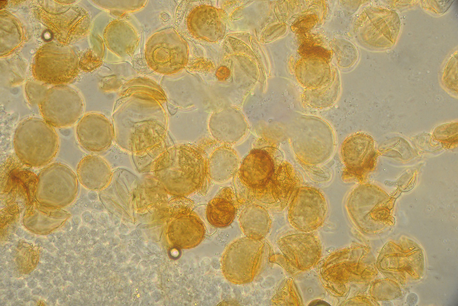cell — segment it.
Returning a JSON list of instances; mask_svg holds the SVG:
<instances>
[{"instance_id": "cell-1", "label": "cell", "mask_w": 458, "mask_h": 306, "mask_svg": "<svg viewBox=\"0 0 458 306\" xmlns=\"http://www.w3.org/2000/svg\"><path fill=\"white\" fill-rule=\"evenodd\" d=\"M205 152L191 145H177L163 151L151 172L168 194L184 196L205 190L209 179Z\"/></svg>"}, {"instance_id": "cell-2", "label": "cell", "mask_w": 458, "mask_h": 306, "mask_svg": "<svg viewBox=\"0 0 458 306\" xmlns=\"http://www.w3.org/2000/svg\"><path fill=\"white\" fill-rule=\"evenodd\" d=\"M160 106L148 110L120 108L115 111L112 123L117 144L135 155H143L161 145L167 120Z\"/></svg>"}, {"instance_id": "cell-3", "label": "cell", "mask_w": 458, "mask_h": 306, "mask_svg": "<svg viewBox=\"0 0 458 306\" xmlns=\"http://www.w3.org/2000/svg\"><path fill=\"white\" fill-rule=\"evenodd\" d=\"M289 142L297 159L310 167L328 161L336 146L331 126L323 119L314 116H301L293 122Z\"/></svg>"}, {"instance_id": "cell-4", "label": "cell", "mask_w": 458, "mask_h": 306, "mask_svg": "<svg viewBox=\"0 0 458 306\" xmlns=\"http://www.w3.org/2000/svg\"><path fill=\"white\" fill-rule=\"evenodd\" d=\"M16 156L25 165L41 168L51 164L59 148L55 128L43 119L29 118L16 127L13 137Z\"/></svg>"}, {"instance_id": "cell-5", "label": "cell", "mask_w": 458, "mask_h": 306, "mask_svg": "<svg viewBox=\"0 0 458 306\" xmlns=\"http://www.w3.org/2000/svg\"><path fill=\"white\" fill-rule=\"evenodd\" d=\"M368 250L353 246L337 250L326 257L319 274L322 284L334 296L342 297L353 282L367 281L372 275Z\"/></svg>"}, {"instance_id": "cell-6", "label": "cell", "mask_w": 458, "mask_h": 306, "mask_svg": "<svg viewBox=\"0 0 458 306\" xmlns=\"http://www.w3.org/2000/svg\"><path fill=\"white\" fill-rule=\"evenodd\" d=\"M264 246L262 240L247 237L232 242L221 259V270L225 279L238 285L252 282L260 270Z\"/></svg>"}, {"instance_id": "cell-7", "label": "cell", "mask_w": 458, "mask_h": 306, "mask_svg": "<svg viewBox=\"0 0 458 306\" xmlns=\"http://www.w3.org/2000/svg\"><path fill=\"white\" fill-rule=\"evenodd\" d=\"M188 56L186 41L173 29L155 32L145 45L147 64L160 74H171L182 70L187 63Z\"/></svg>"}, {"instance_id": "cell-8", "label": "cell", "mask_w": 458, "mask_h": 306, "mask_svg": "<svg viewBox=\"0 0 458 306\" xmlns=\"http://www.w3.org/2000/svg\"><path fill=\"white\" fill-rule=\"evenodd\" d=\"M78 189L79 181L73 169L65 164L53 162L37 175L34 192L40 203L57 207L74 201Z\"/></svg>"}, {"instance_id": "cell-9", "label": "cell", "mask_w": 458, "mask_h": 306, "mask_svg": "<svg viewBox=\"0 0 458 306\" xmlns=\"http://www.w3.org/2000/svg\"><path fill=\"white\" fill-rule=\"evenodd\" d=\"M340 155L344 166L342 180L362 183L374 170L378 152L373 137L367 133L358 132L343 141Z\"/></svg>"}, {"instance_id": "cell-10", "label": "cell", "mask_w": 458, "mask_h": 306, "mask_svg": "<svg viewBox=\"0 0 458 306\" xmlns=\"http://www.w3.org/2000/svg\"><path fill=\"white\" fill-rule=\"evenodd\" d=\"M357 33L367 47L384 50L396 43L401 28L398 13L380 7L367 8L358 22Z\"/></svg>"}, {"instance_id": "cell-11", "label": "cell", "mask_w": 458, "mask_h": 306, "mask_svg": "<svg viewBox=\"0 0 458 306\" xmlns=\"http://www.w3.org/2000/svg\"><path fill=\"white\" fill-rule=\"evenodd\" d=\"M327 211V200L320 190L313 187L300 186L289 203L287 218L296 229L310 233L323 225Z\"/></svg>"}, {"instance_id": "cell-12", "label": "cell", "mask_w": 458, "mask_h": 306, "mask_svg": "<svg viewBox=\"0 0 458 306\" xmlns=\"http://www.w3.org/2000/svg\"><path fill=\"white\" fill-rule=\"evenodd\" d=\"M392 200L384 190L371 184H361L353 188L346 200L349 216L356 227L364 233L372 230V221L378 211H390Z\"/></svg>"}, {"instance_id": "cell-13", "label": "cell", "mask_w": 458, "mask_h": 306, "mask_svg": "<svg viewBox=\"0 0 458 306\" xmlns=\"http://www.w3.org/2000/svg\"><path fill=\"white\" fill-rule=\"evenodd\" d=\"M43 119L54 128H65L77 123L84 111L83 101L73 90H53L39 104Z\"/></svg>"}, {"instance_id": "cell-14", "label": "cell", "mask_w": 458, "mask_h": 306, "mask_svg": "<svg viewBox=\"0 0 458 306\" xmlns=\"http://www.w3.org/2000/svg\"><path fill=\"white\" fill-rule=\"evenodd\" d=\"M281 160L275 157L272 148H253L240 165L238 179L248 193L259 190L273 178Z\"/></svg>"}, {"instance_id": "cell-15", "label": "cell", "mask_w": 458, "mask_h": 306, "mask_svg": "<svg viewBox=\"0 0 458 306\" xmlns=\"http://www.w3.org/2000/svg\"><path fill=\"white\" fill-rule=\"evenodd\" d=\"M300 184L292 165L282 160L270 182L262 188L248 193V197L270 208L283 210L289 204Z\"/></svg>"}, {"instance_id": "cell-16", "label": "cell", "mask_w": 458, "mask_h": 306, "mask_svg": "<svg viewBox=\"0 0 458 306\" xmlns=\"http://www.w3.org/2000/svg\"><path fill=\"white\" fill-rule=\"evenodd\" d=\"M282 254L296 271H305L321 259L322 246L314 234L302 232L285 236L277 241Z\"/></svg>"}, {"instance_id": "cell-17", "label": "cell", "mask_w": 458, "mask_h": 306, "mask_svg": "<svg viewBox=\"0 0 458 306\" xmlns=\"http://www.w3.org/2000/svg\"><path fill=\"white\" fill-rule=\"evenodd\" d=\"M75 135L82 148L95 153L106 150L114 140L112 122L98 113H89L82 116L76 123Z\"/></svg>"}, {"instance_id": "cell-18", "label": "cell", "mask_w": 458, "mask_h": 306, "mask_svg": "<svg viewBox=\"0 0 458 306\" xmlns=\"http://www.w3.org/2000/svg\"><path fill=\"white\" fill-rule=\"evenodd\" d=\"M208 128L214 140L229 146L242 141L249 130L248 123L243 114L233 109H224L211 115L208 122Z\"/></svg>"}, {"instance_id": "cell-19", "label": "cell", "mask_w": 458, "mask_h": 306, "mask_svg": "<svg viewBox=\"0 0 458 306\" xmlns=\"http://www.w3.org/2000/svg\"><path fill=\"white\" fill-rule=\"evenodd\" d=\"M221 12L207 6L194 9L187 19L188 28L196 37L215 41L221 39L225 31V24Z\"/></svg>"}, {"instance_id": "cell-20", "label": "cell", "mask_w": 458, "mask_h": 306, "mask_svg": "<svg viewBox=\"0 0 458 306\" xmlns=\"http://www.w3.org/2000/svg\"><path fill=\"white\" fill-rule=\"evenodd\" d=\"M76 174L81 184L92 191H100L106 188L113 177L109 164L97 155L83 157L77 165Z\"/></svg>"}, {"instance_id": "cell-21", "label": "cell", "mask_w": 458, "mask_h": 306, "mask_svg": "<svg viewBox=\"0 0 458 306\" xmlns=\"http://www.w3.org/2000/svg\"><path fill=\"white\" fill-rule=\"evenodd\" d=\"M171 222L169 235L172 242L182 248L198 245L204 237L205 229L199 216L193 212L180 213Z\"/></svg>"}, {"instance_id": "cell-22", "label": "cell", "mask_w": 458, "mask_h": 306, "mask_svg": "<svg viewBox=\"0 0 458 306\" xmlns=\"http://www.w3.org/2000/svg\"><path fill=\"white\" fill-rule=\"evenodd\" d=\"M108 48L119 57L131 56L139 44V37L134 27L124 20L111 22L104 32Z\"/></svg>"}, {"instance_id": "cell-23", "label": "cell", "mask_w": 458, "mask_h": 306, "mask_svg": "<svg viewBox=\"0 0 458 306\" xmlns=\"http://www.w3.org/2000/svg\"><path fill=\"white\" fill-rule=\"evenodd\" d=\"M239 200L231 187L221 189L209 200L206 208L208 222L217 228H225L234 221Z\"/></svg>"}, {"instance_id": "cell-24", "label": "cell", "mask_w": 458, "mask_h": 306, "mask_svg": "<svg viewBox=\"0 0 458 306\" xmlns=\"http://www.w3.org/2000/svg\"><path fill=\"white\" fill-rule=\"evenodd\" d=\"M236 151L231 146L222 145L216 147L207 159V171L209 180L223 183L232 178L240 166Z\"/></svg>"}, {"instance_id": "cell-25", "label": "cell", "mask_w": 458, "mask_h": 306, "mask_svg": "<svg viewBox=\"0 0 458 306\" xmlns=\"http://www.w3.org/2000/svg\"><path fill=\"white\" fill-rule=\"evenodd\" d=\"M47 58L39 53L35 65V72L39 78L50 83L66 82L71 78L76 67V61L73 55L68 58Z\"/></svg>"}, {"instance_id": "cell-26", "label": "cell", "mask_w": 458, "mask_h": 306, "mask_svg": "<svg viewBox=\"0 0 458 306\" xmlns=\"http://www.w3.org/2000/svg\"><path fill=\"white\" fill-rule=\"evenodd\" d=\"M239 223L246 237L262 240L269 233L272 221L268 211L263 206L253 203L247 205L242 210Z\"/></svg>"}, {"instance_id": "cell-27", "label": "cell", "mask_w": 458, "mask_h": 306, "mask_svg": "<svg viewBox=\"0 0 458 306\" xmlns=\"http://www.w3.org/2000/svg\"><path fill=\"white\" fill-rule=\"evenodd\" d=\"M331 44L339 67L349 69L357 62L359 58L358 51L351 41L345 39H338L332 42Z\"/></svg>"}, {"instance_id": "cell-28", "label": "cell", "mask_w": 458, "mask_h": 306, "mask_svg": "<svg viewBox=\"0 0 458 306\" xmlns=\"http://www.w3.org/2000/svg\"><path fill=\"white\" fill-rule=\"evenodd\" d=\"M272 303L277 306H300L302 299L293 279H284L272 299Z\"/></svg>"}, {"instance_id": "cell-29", "label": "cell", "mask_w": 458, "mask_h": 306, "mask_svg": "<svg viewBox=\"0 0 458 306\" xmlns=\"http://www.w3.org/2000/svg\"><path fill=\"white\" fill-rule=\"evenodd\" d=\"M458 122L442 124L433 130V138L440 142L444 147L452 149L458 145Z\"/></svg>"}, {"instance_id": "cell-30", "label": "cell", "mask_w": 458, "mask_h": 306, "mask_svg": "<svg viewBox=\"0 0 458 306\" xmlns=\"http://www.w3.org/2000/svg\"><path fill=\"white\" fill-rule=\"evenodd\" d=\"M442 82L446 89L453 94H458V51L447 60L442 74Z\"/></svg>"}, {"instance_id": "cell-31", "label": "cell", "mask_w": 458, "mask_h": 306, "mask_svg": "<svg viewBox=\"0 0 458 306\" xmlns=\"http://www.w3.org/2000/svg\"><path fill=\"white\" fill-rule=\"evenodd\" d=\"M100 4H104V8L113 10L120 13L132 12L143 8L147 0H111L98 1Z\"/></svg>"}, {"instance_id": "cell-32", "label": "cell", "mask_w": 458, "mask_h": 306, "mask_svg": "<svg viewBox=\"0 0 458 306\" xmlns=\"http://www.w3.org/2000/svg\"><path fill=\"white\" fill-rule=\"evenodd\" d=\"M449 1L426 0L421 1L424 9L434 13L441 14L446 12L450 7L452 3Z\"/></svg>"}, {"instance_id": "cell-33", "label": "cell", "mask_w": 458, "mask_h": 306, "mask_svg": "<svg viewBox=\"0 0 458 306\" xmlns=\"http://www.w3.org/2000/svg\"><path fill=\"white\" fill-rule=\"evenodd\" d=\"M81 217H80L78 215L73 216L71 218L70 221L72 229L74 230H77L78 229L81 224Z\"/></svg>"}, {"instance_id": "cell-34", "label": "cell", "mask_w": 458, "mask_h": 306, "mask_svg": "<svg viewBox=\"0 0 458 306\" xmlns=\"http://www.w3.org/2000/svg\"><path fill=\"white\" fill-rule=\"evenodd\" d=\"M88 232V229L87 227L81 226L78 228V235L80 238H83L85 236Z\"/></svg>"}, {"instance_id": "cell-35", "label": "cell", "mask_w": 458, "mask_h": 306, "mask_svg": "<svg viewBox=\"0 0 458 306\" xmlns=\"http://www.w3.org/2000/svg\"><path fill=\"white\" fill-rule=\"evenodd\" d=\"M81 219L84 223L87 224L90 221L91 216L88 212H85L82 214Z\"/></svg>"}, {"instance_id": "cell-36", "label": "cell", "mask_w": 458, "mask_h": 306, "mask_svg": "<svg viewBox=\"0 0 458 306\" xmlns=\"http://www.w3.org/2000/svg\"><path fill=\"white\" fill-rule=\"evenodd\" d=\"M30 289L28 287L25 288L23 290H21L18 293V297L20 298H24L26 296L29 295L30 292Z\"/></svg>"}, {"instance_id": "cell-37", "label": "cell", "mask_w": 458, "mask_h": 306, "mask_svg": "<svg viewBox=\"0 0 458 306\" xmlns=\"http://www.w3.org/2000/svg\"><path fill=\"white\" fill-rule=\"evenodd\" d=\"M38 284V281L36 279H31L27 283V286L30 289H33L36 287Z\"/></svg>"}, {"instance_id": "cell-38", "label": "cell", "mask_w": 458, "mask_h": 306, "mask_svg": "<svg viewBox=\"0 0 458 306\" xmlns=\"http://www.w3.org/2000/svg\"><path fill=\"white\" fill-rule=\"evenodd\" d=\"M25 282L23 280L20 279L17 280L14 285H15V288L17 289H21L25 287Z\"/></svg>"}, {"instance_id": "cell-39", "label": "cell", "mask_w": 458, "mask_h": 306, "mask_svg": "<svg viewBox=\"0 0 458 306\" xmlns=\"http://www.w3.org/2000/svg\"><path fill=\"white\" fill-rule=\"evenodd\" d=\"M23 237L26 240L31 241L34 238L35 235L29 232L25 231Z\"/></svg>"}, {"instance_id": "cell-40", "label": "cell", "mask_w": 458, "mask_h": 306, "mask_svg": "<svg viewBox=\"0 0 458 306\" xmlns=\"http://www.w3.org/2000/svg\"><path fill=\"white\" fill-rule=\"evenodd\" d=\"M42 289L40 287H35L32 289L31 293L33 296H38L42 293Z\"/></svg>"}, {"instance_id": "cell-41", "label": "cell", "mask_w": 458, "mask_h": 306, "mask_svg": "<svg viewBox=\"0 0 458 306\" xmlns=\"http://www.w3.org/2000/svg\"><path fill=\"white\" fill-rule=\"evenodd\" d=\"M72 228V225L70 221H67L65 222L63 226L62 227V229L66 232H68L71 230Z\"/></svg>"}, {"instance_id": "cell-42", "label": "cell", "mask_w": 458, "mask_h": 306, "mask_svg": "<svg viewBox=\"0 0 458 306\" xmlns=\"http://www.w3.org/2000/svg\"><path fill=\"white\" fill-rule=\"evenodd\" d=\"M25 231L21 228H18L15 231V234L18 237H22L24 236Z\"/></svg>"}]
</instances>
